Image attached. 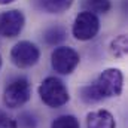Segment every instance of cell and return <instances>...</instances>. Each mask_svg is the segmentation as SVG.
Here are the masks:
<instances>
[{
	"instance_id": "cell-8",
	"label": "cell",
	"mask_w": 128,
	"mask_h": 128,
	"mask_svg": "<svg viewBox=\"0 0 128 128\" xmlns=\"http://www.w3.org/2000/svg\"><path fill=\"white\" fill-rule=\"evenodd\" d=\"M86 127L88 128H116L115 118L107 110H94L86 115Z\"/></svg>"
},
{
	"instance_id": "cell-9",
	"label": "cell",
	"mask_w": 128,
	"mask_h": 128,
	"mask_svg": "<svg viewBox=\"0 0 128 128\" xmlns=\"http://www.w3.org/2000/svg\"><path fill=\"white\" fill-rule=\"evenodd\" d=\"M127 51H128V42H127V36L125 34L118 36L110 43V52L116 58H124L127 55Z\"/></svg>"
},
{
	"instance_id": "cell-15",
	"label": "cell",
	"mask_w": 128,
	"mask_h": 128,
	"mask_svg": "<svg viewBox=\"0 0 128 128\" xmlns=\"http://www.w3.org/2000/svg\"><path fill=\"white\" fill-rule=\"evenodd\" d=\"M0 128H18V125H16L15 119H12L10 116L0 112Z\"/></svg>"
},
{
	"instance_id": "cell-14",
	"label": "cell",
	"mask_w": 128,
	"mask_h": 128,
	"mask_svg": "<svg viewBox=\"0 0 128 128\" xmlns=\"http://www.w3.org/2000/svg\"><path fill=\"white\" fill-rule=\"evenodd\" d=\"M16 125H20V128H36V121L32 115L22 113L20 116V121L16 122Z\"/></svg>"
},
{
	"instance_id": "cell-17",
	"label": "cell",
	"mask_w": 128,
	"mask_h": 128,
	"mask_svg": "<svg viewBox=\"0 0 128 128\" xmlns=\"http://www.w3.org/2000/svg\"><path fill=\"white\" fill-rule=\"evenodd\" d=\"M0 68H2V55H0Z\"/></svg>"
},
{
	"instance_id": "cell-16",
	"label": "cell",
	"mask_w": 128,
	"mask_h": 128,
	"mask_svg": "<svg viewBox=\"0 0 128 128\" xmlns=\"http://www.w3.org/2000/svg\"><path fill=\"white\" fill-rule=\"evenodd\" d=\"M14 0H0V4H8V3H12Z\"/></svg>"
},
{
	"instance_id": "cell-6",
	"label": "cell",
	"mask_w": 128,
	"mask_h": 128,
	"mask_svg": "<svg viewBox=\"0 0 128 128\" xmlns=\"http://www.w3.org/2000/svg\"><path fill=\"white\" fill-rule=\"evenodd\" d=\"M100 30V21L97 18L96 14L85 10L80 12L73 24V36L78 40H91L97 36V33Z\"/></svg>"
},
{
	"instance_id": "cell-3",
	"label": "cell",
	"mask_w": 128,
	"mask_h": 128,
	"mask_svg": "<svg viewBox=\"0 0 128 128\" xmlns=\"http://www.w3.org/2000/svg\"><path fill=\"white\" fill-rule=\"evenodd\" d=\"M32 97V86L26 78L12 80L3 92V103L9 109H18L24 106Z\"/></svg>"
},
{
	"instance_id": "cell-1",
	"label": "cell",
	"mask_w": 128,
	"mask_h": 128,
	"mask_svg": "<svg viewBox=\"0 0 128 128\" xmlns=\"http://www.w3.org/2000/svg\"><path fill=\"white\" fill-rule=\"evenodd\" d=\"M124 76L119 68H106L101 72L94 84L82 88V100L86 103H97L107 97H118L122 92Z\"/></svg>"
},
{
	"instance_id": "cell-2",
	"label": "cell",
	"mask_w": 128,
	"mask_h": 128,
	"mask_svg": "<svg viewBox=\"0 0 128 128\" xmlns=\"http://www.w3.org/2000/svg\"><path fill=\"white\" fill-rule=\"evenodd\" d=\"M39 96L48 107H52V109L61 107L67 104V101L70 100L67 86L63 84V80H60L55 76H49L42 80L39 86Z\"/></svg>"
},
{
	"instance_id": "cell-10",
	"label": "cell",
	"mask_w": 128,
	"mask_h": 128,
	"mask_svg": "<svg viewBox=\"0 0 128 128\" xmlns=\"http://www.w3.org/2000/svg\"><path fill=\"white\" fill-rule=\"evenodd\" d=\"M42 3L43 8L51 14H63L72 6L73 0H42Z\"/></svg>"
},
{
	"instance_id": "cell-5",
	"label": "cell",
	"mask_w": 128,
	"mask_h": 128,
	"mask_svg": "<svg viewBox=\"0 0 128 128\" xmlns=\"http://www.w3.org/2000/svg\"><path fill=\"white\" fill-rule=\"evenodd\" d=\"M40 58V51L39 48L28 42V40H22V42H18L12 51H10V60L12 63L15 64L16 67L20 68H27V67H32L39 61Z\"/></svg>"
},
{
	"instance_id": "cell-11",
	"label": "cell",
	"mask_w": 128,
	"mask_h": 128,
	"mask_svg": "<svg viewBox=\"0 0 128 128\" xmlns=\"http://www.w3.org/2000/svg\"><path fill=\"white\" fill-rule=\"evenodd\" d=\"M51 128H80V124L76 116L73 115H63L54 119Z\"/></svg>"
},
{
	"instance_id": "cell-12",
	"label": "cell",
	"mask_w": 128,
	"mask_h": 128,
	"mask_svg": "<svg viewBox=\"0 0 128 128\" xmlns=\"http://www.w3.org/2000/svg\"><path fill=\"white\" fill-rule=\"evenodd\" d=\"M85 6L92 14H106L110 9V0H86Z\"/></svg>"
},
{
	"instance_id": "cell-4",
	"label": "cell",
	"mask_w": 128,
	"mask_h": 128,
	"mask_svg": "<svg viewBox=\"0 0 128 128\" xmlns=\"http://www.w3.org/2000/svg\"><path fill=\"white\" fill-rule=\"evenodd\" d=\"M80 57L79 54L70 46H58L54 49L51 55L52 68L60 74H70L79 66Z\"/></svg>"
},
{
	"instance_id": "cell-7",
	"label": "cell",
	"mask_w": 128,
	"mask_h": 128,
	"mask_svg": "<svg viewBox=\"0 0 128 128\" xmlns=\"http://www.w3.org/2000/svg\"><path fill=\"white\" fill-rule=\"evenodd\" d=\"M26 18L21 10L12 9L0 12V36L3 37H16L22 32Z\"/></svg>"
},
{
	"instance_id": "cell-13",
	"label": "cell",
	"mask_w": 128,
	"mask_h": 128,
	"mask_svg": "<svg viewBox=\"0 0 128 128\" xmlns=\"http://www.w3.org/2000/svg\"><path fill=\"white\" fill-rule=\"evenodd\" d=\"M64 36H66V33L61 28L55 27V28H51V30H48V32L45 33V40L49 45H55V43H58V42L63 40Z\"/></svg>"
}]
</instances>
